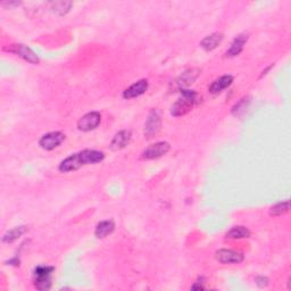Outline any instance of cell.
<instances>
[{"instance_id": "6", "label": "cell", "mask_w": 291, "mask_h": 291, "mask_svg": "<svg viewBox=\"0 0 291 291\" xmlns=\"http://www.w3.org/2000/svg\"><path fill=\"white\" fill-rule=\"evenodd\" d=\"M215 258L222 264H239L244 261V255L236 250L220 249L215 253Z\"/></svg>"}, {"instance_id": "18", "label": "cell", "mask_w": 291, "mask_h": 291, "mask_svg": "<svg viewBox=\"0 0 291 291\" xmlns=\"http://www.w3.org/2000/svg\"><path fill=\"white\" fill-rule=\"evenodd\" d=\"M250 237L249 229L245 226H234L226 233V238L229 239H246Z\"/></svg>"}, {"instance_id": "12", "label": "cell", "mask_w": 291, "mask_h": 291, "mask_svg": "<svg viewBox=\"0 0 291 291\" xmlns=\"http://www.w3.org/2000/svg\"><path fill=\"white\" fill-rule=\"evenodd\" d=\"M232 82H233L232 75H223V77L215 80L212 85H210L209 93L213 94V95L221 94L223 90L226 89V88L232 85Z\"/></svg>"}, {"instance_id": "20", "label": "cell", "mask_w": 291, "mask_h": 291, "mask_svg": "<svg viewBox=\"0 0 291 291\" xmlns=\"http://www.w3.org/2000/svg\"><path fill=\"white\" fill-rule=\"evenodd\" d=\"M72 2L70 1H57L53 3V11L58 16H63L70 11Z\"/></svg>"}, {"instance_id": "4", "label": "cell", "mask_w": 291, "mask_h": 291, "mask_svg": "<svg viewBox=\"0 0 291 291\" xmlns=\"http://www.w3.org/2000/svg\"><path fill=\"white\" fill-rule=\"evenodd\" d=\"M101 122V114L99 111H90L82 116L78 122V129L83 132H89L97 129Z\"/></svg>"}, {"instance_id": "3", "label": "cell", "mask_w": 291, "mask_h": 291, "mask_svg": "<svg viewBox=\"0 0 291 291\" xmlns=\"http://www.w3.org/2000/svg\"><path fill=\"white\" fill-rule=\"evenodd\" d=\"M55 271L53 266H38L33 272L34 287L38 290H49L51 287V274Z\"/></svg>"}, {"instance_id": "15", "label": "cell", "mask_w": 291, "mask_h": 291, "mask_svg": "<svg viewBox=\"0 0 291 291\" xmlns=\"http://www.w3.org/2000/svg\"><path fill=\"white\" fill-rule=\"evenodd\" d=\"M114 229H115V224L113 221H102L99 223V224L97 225V228H96L95 236L98 239H102L113 232Z\"/></svg>"}, {"instance_id": "16", "label": "cell", "mask_w": 291, "mask_h": 291, "mask_svg": "<svg viewBox=\"0 0 291 291\" xmlns=\"http://www.w3.org/2000/svg\"><path fill=\"white\" fill-rule=\"evenodd\" d=\"M198 71L197 70H189L183 73L180 79L178 80V86L180 89H187V87H189L191 83H194V80L198 77Z\"/></svg>"}, {"instance_id": "9", "label": "cell", "mask_w": 291, "mask_h": 291, "mask_svg": "<svg viewBox=\"0 0 291 291\" xmlns=\"http://www.w3.org/2000/svg\"><path fill=\"white\" fill-rule=\"evenodd\" d=\"M159 129H161V116L157 110H153L145 123V132H143L145 138L151 139L158 133Z\"/></svg>"}, {"instance_id": "21", "label": "cell", "mask_w": 291, "mask_h": 291, "mask_svg": "<svg viewBox=\"0 0 291 291\" xmlns=\"http://www.w3.org/2000/svg\"><path fill=\"white\" fill-rule=\"evenodd\" d=\"M255 281H256V285L260 287V288H264V287H268L269 285V279L266 277H257Z\"/></svg>"}, {"instance_id": "1", "label": "cell", "mask_w": 291, "mask_h": 291, "mask_svg": "<svg viewBox=\"0 0 291 291\" xmlns=\"http://www.w3.org/2000/svg\"><path fill=\"white\" fill-rule=\"evenodd\" d=\"M103 158H105V155H103L102 151L89 149L82 150L64 159L59 164L58 169L63 173L72 172V171H77L82 166L100 163L103 161Z\"/></svg>"}, {"instance_id": "10", "label": "cell", "mask_w": 291, "mask_h": 291, "mask_svg": "<svg viewBox=\"0 0 291 291\" xmlns=\"http://www.w3.org/2000/svg\"><path fill=\"white\" fill-rule=\"evenodd\" d=\"M148 89V81L145 79L139 80L138 82H135L134 85L127 88V89L123 93V98L125 99H132L137 98L139 96L143 95Z\"/></svg>"}, {"instance_id": "11", "label": "cell", "mask_w": 291, "mask_h": 291, "mask_svg": "<svg viewBox=\"0 0 291 291\" xmlns=\"http://www.w3.org/2000/svg\"><path fill=\"white\" fill-rule=\"evenodd\" d=\"M131 131H119L118 133L115 134L113 140L110 142V149L116 151L121 150L129 145L131 141Z\"/></svg>"}, {"instance_id": "17", "label": "cell", "mask_w": 291, "mask_h": 291, "mask_svg": "<svg viewBox=\"0 0 291 291\" xmlns=\"http://www.w3.org/2000/svg\"><path fill=\"white\" fill-rule=\"evenodd\" d=\"M26 226H16L13 230L8 231V232L2 237V241L6 244H11L15 240H17L19 237H22L24 233L26 232Z\"/></svg>"}, {"instance_id": "8", "label": "cell", "mask_w": 291, "mask_h": 291, "mask_svg": "<svg viewBox=\"0 0 291 291\" xmlns=\"http://www.w3.org/2000/svg\"><path fill=\"white\" fill-rule=\"evenodd\" d=\"M171 148L170 143L166 141H161L156 142L154 145H150L148 148L142 153V158L145 159H155L164 156Z\"/></svg>"}, {"instance_id": "2", "label": "cell", "mask_w": 291, "mask_h": 291, "mask_svg": "<svg viewBox=\"0 0 291 291\" xmlns=\"http://www.w3.org/2000/svg\"><path fill=\"white\" fill-rule=\"evenodd\" d=\"M198 102V95L193 90L181 89L180 98L173 103L171 108V114L175 117L183 116L188 114L194 108V106Z\"/></svg>"}, {"instance_id": "13", "label": "cell", "mask_w": 291, "mask_h": 291, "mask_svg": "<svg viewBox=\"0 0 291 291\" xmlns=\"http://www.w3.org/2000/svg\"><path fill=\"white\" fill-rule=\"evenodd\" d=\"M223 38L224 37H223V34L220 33V32L207 35V37L205 39H202V41L200 42V47L206 51H212L217 46L221 45V42L223 41Z\"/></svg>"}, {"instance_id": "14", "label": "cell", "mask_w": 291, "mask_h": 291, "mask_svg": "<svg viewBox=\"0 0 291 291\" xmlns=\"http://www.w3.org/2000/svg\"><path fill=\"white\" fill-rule=\"evenodd\" d=\"M248 40V34H239L238 37L233 40L232 45L229 48V50L226 51V56L228 57H234V56H238L241 53L242 49H244L245 43Z\"/></svg>"}, {"instance_id": "7", "label": "cell", "mask_w": 291, "mask_h": 291, "mask_svg": "<svg viewBox=\"0 0 291 291\" xmlns=\"http://www.w3.org/2000/svg\"><path fill=\"white\" fill-rule=\"evenodd\" d=\"M65 140V134L62 132H50L43 135L40 139L39 145L42 149L45 150H53L57 148L59 145H62V142Z\"/></svg>"}, {"instance_id": "19", "label": "cell", "mask_w": 291, "mask_h": 291, "mask_svg": "<svg viewBox=\"0 0 291 291\" xmlns=\"http://www.w3.org/2000/svg\"><path fill=\"white\" fill-rule=\"evenodd\" d=\"M288 210H289V200L281 201L271 207L270 215H272V216H280V215L286 214Z\"/></svg>"}, {"instance_id": "5", "label": "cell", "mask_w": 291, "mask_h": 291, "mask_svg": "<svg viewBox=\"0 0 291 291\" xmlns=\"http://www.w3.org/2000/svg\"><path fill=\"white\" fill-rule=\"evenodd\" d=\"M6 50L9 51V53H13L15 55L19 56V57H22L24 61L33 64V65H37V64H39V62H40L39 57L37 55H35L34 51L25 45H21V43L10 45Z\"/></svg>"}]
</instances>
